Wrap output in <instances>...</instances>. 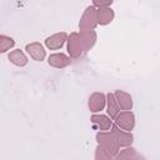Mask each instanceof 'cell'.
I'll return each mask as SVG.
<instances>
[{"label":"cell","instance_id":"6da1fadb","mask_svg":"<svg viewBox=\"0 0 160 160\" xmlns=\"http://www.w3.org/2000/svg\"><path fill=\"white\" fill-rule=\"evenodd\" d=\"M96 141L100 146L106 149L114 158L119 152L120 146H119L118 141L115 140V138L112 136L111 132H99V134H96Z\"/></svg>","mask_w":160,"mask_h":160},{"label":"cell","instance_id":"7a4b0ae2","mask_svg":"<svg viewBox=\"0 0 160 160\" xmlns=\"http://www.w3.org/2000/svg\"><path fill=\"white\" fill-rule=\"evenodd\" d=\"M98 24L96 20V9L94 6H89L86 8V10L84 11L80 22H79V28L80 30H92Z\"/></svg>","mask_w":160,"mask_h":160},{"label":"cell","instance_id":"3957f363","mask_svg":"<svg viewBox=\"0 0 160 160\" xmlns=\"http://www.w3.org/2000/svg\"><path fill=\"white\" fill-rule=\"evenodd\" d=\"M115 119H116V125L119 128H121L122 130H125V131H131L135 126L134 114L129 110H125V111L118 114Z\"/></svg>","mask_w":160,"mask_h":160},{"label":"cell","instance_id":"277c9868","mask_svg":"<svg viewBox=\"0 0 160 160\" xmlns=\"http://www.w3.org/2000/svg\"><path fill=\"white\" fill-rule=\"evenodd\" d=\"M111 134L118 141L119 146H129L132 142V135L130 131H122L118 125H111Z\"/></svg>","mask_w":160,"mask_h":160},{"label":"cell","instance_id":"5b68a950","mask_svg":"<svg viewBox=\"0 0 160 160\" xmlns=\"http://www.w3.org/2000/svg\"><path fill=\"white\" fill-rule=\"evenodd\" d=\"M68 51L71 58H79L82 54V46L76 32H71L68 38Z\"/></svg>","mask_w":160,"mask_h":160},{"label":"cell","instance_id":"8992f818","mask_svg":"<svg viewBox=\"0 0 160 160\" xmlns=\"http://www.w3.org/2000/svg\"><path fill=\"white\" fill-rule=\"evenodd\" d=\"M81 46H82V51H88L90 50V48H92V45L96 41V34L94 30H81L78 34Z\"/></svg>","mask_w":160,"mask_h":160},{"label":"cell","instance_id":"52a82bcc","mask_svg":"<svg viewBox=\"0 0 160 160\" xmlns=\"http://www.w3.org/2000/svg\"><path fill=\"white\" fill-rule=\"evenodd\" d=\"M66 39H68V35L65 32H58V34H54V35L49 36L45 40V45L51 50H56V49H59L64 45Z\"/></svg>","mask_w":160,"mask_h":160},{"label":"cell","instance_id":"ba28073f","mask_svg":"<svg viewBox=\"0 0 160 160\" xmlns=\"http://www.w3.org/2000/svg\"><path fill=\"white\" fill-rule=\"evenodd\" d=\"M105 106V95L101 92H94L89 99V109L92 112L102 110Z\"/></svg>","mask_w":160,"mask_h":160},{"label":"cell","instance_id":"9c48e42d","mask_svg":"<svg viewBox=\"0 0 160 160\" xmlns=\"http://www.w3.org/2000/svg\"><path fill=\"white\" fill-rule=\"evenodd\" d=\"M25 49H26V51L30 54V56L34 60L41 61V60L45 59V55L46 54H45V50L41 46V44H39V42H31V44H28Z\"/></svg>","mask_w":160,"mask_h":160},{"label":"cell","instance_id":"30bf717a","mask_svg":"<svg viewBox=\"0 0 160 160\" xmlns=\"http://www.w3.org/2000/svg\"><path fill=\"white\" fill-rule=\"evenodd\" d=\"M112 19H114V11L110 8L104 6V8H99V10H96V20H98V24L106 25V24L111 22Z\"/></svg>","mask_w":160,"mask_h":160},{"label":"cell","instance_id":"8fae6325","mask_svg":"<svg viewBox=\"0 0 160 160\" xmlns=\"http://www.w3.org/2000/svg\"><path fill=\"white\" fill-rule=\"evenodd\" d=\"M114 96H115L119 106L122 110H130L132 108V100H131V96L128 92L121 91V90H118V91H115Z\"/></svg>","mask_w":160,"mask_h":160},{"label":"cell","instance_id":"7c38bea8","mask_svg":"<svg viewBox=\"0 0 160 160\" xmlns=\"http://www.w3.org/2000/svg\"><path fill=\"white\" fill-rule=\"evenodd\" d=\"M48 61L51 66H55V68H65L71 62L70 58H68L65 54H52L49 56Z\"/></svg>","mask_w":160,"mask_h":160},{"label":"cell","instance_id":"4fadbf2b","mask_svg":"<svg viewBox=\"0 0 160 160\" xmlns=\"http://www.w3.org/2000/svg\"><path fill=\"white\" fill-rule=\"evenodd\" d=\"M8 58H9V60L12 64H15L18 66H24V65L28 64V58L24 55V52L21 50H14V51H11Z\"/></svg>","mask_w":160,"mask_h":160},{"label":"cell","instance_id":"5bb4252c","mask_svg":"<svg viewBox=\"0 0 160 160\" xmlns=\"http://www.w3.org/2000/svg\"><path fill=\"white\" fill-rule=\"evenodd\" d=\"M119 111H120V106H119V104H118L114 94L109 92L108 94V112H109V115L112 119H115L116 115L119 114Z\"/></svg>","mask_w":160,"mask_h":160},{"label":"cell","instance_id":"9a60e30c","mask_svg":"<svg viewBox=\"0 0 160 160\" xmlns=\"http://www.w3.org/2000/svg\"><path fill=\"white\" fill-rule=\"evenodd\" d=\"M90 120L92 124H96L100 130H109L111 128V120L105 115H92Z\"/></svg>","mask_w":160,"mask_h":160},{"label":"cell","instance_id":"2e32d148","mask_svg":"<svg viewBox=\"0 0 160 160\" xmlns=\"http://www.w3.org/2000/svg\"><path fill=\"white\" fill-rule=\"evenodd\" d=\"M15 44V41L5 35H0V52H5L6 50H9L10 48H12Z\"/></svg>","mask_w":160,"mask_h":160},{"label":"cell","instance_id":"e0dca14e","mask_svg":"<svg viewBox=\"0 0 160 160\" xmlns=\"http://www.w3.org/2000/svg\"><path fill=\"white\" fill-rule=\"evenodd\" d=\"M115 158L116 159H138V158H140V155L136 154V151L134 149H125L120 154H116Z\"/></svg>","mask_w":160,"mask_h":160},{"label":"cell","instance_id":"ac0fdd59","mask_svg":"<svg viewBox=\"0 0 160 160\" xmlns=\"http://www.w3.org/2000/svg\"><path fill=\"white\" fill-rule=\"evenodd\" d=\"M95 159H100V160H104V159H114V156L106 150V149H104L102 146H98L96 148V152H95Z\"/></svg>","mask_w":160,"mask_h":160},{"label":"cell","instance_id":"d6986e66","mask_svg":"<svg viewBox=\"0 0 160 160\" xmlns=\"http://www.w3.org/2000/svg\"><path fill=\"white\" fill-rule=\"evenodd\" d=\"M92 2H94L95 6L104 8V6H109V5H111L112 0H92Z\"/></svg>","mask_w":160,"mask_h":160}]
</instances>
